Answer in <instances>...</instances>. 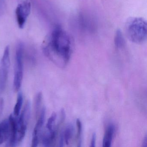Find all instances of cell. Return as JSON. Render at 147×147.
Instances as JSON below:
<instances>
[{"label": "cell", "mask_w": 147, "mask_h": 147, "mask_svg": "<svg viewBox=\"0 0 147 147\" xmlns=\"http://www.w3.org/2000/svg\"><path fill=\"white\" fill-rule=\"evenodd\" d=\"M44 51L55 65L64 68L68 63L72 53L70 37L61 27L57 26L52 31L50 40Z\"/></svg>", "instance_id": "6da1fadb"}, {"label": "cell", "mask_w": 147, "mask_h": 147, "mask_svg": "<svg viewBox=\"0 0 147 147\" xmlns=\"http://www.w3.org/2000/svg\"><path fill=\"white\" fill-rule=\"evenodd\" d=\"M125 32L128 39L136 44L143 43L147 38V23L141 18H131L126 21Z\"/></svg>", "instance_id": "7a4b0ae2"}, {"label": "cell", "mask_w": 147, "mask_h": 147, "mask_svg": "<svg viewBox=\"0 0 147 147\" xmlns=\"http://www.w3.org/2000/svg\"><path fill=\"white\" fill-rule=\"evenodd\" d=\"M24 44L23 43H19L16 49L15 69L13 79V88L16 92L19 90L23 80L24 76Z\"/></svg>", "instance_id": "3957f363"}, {"label": "cell", "mask_w": 147, "mask_h": 147, "mask_svg": "<svg viewBox=\"0 0 147 147\" xmlns=\"http://www.w3.org/2000/svg\"><path fill=\"white\" fill-rule=\"evenodd\" d=\"M30 113V103L28 101L17 120V134L16 144L20 143L24 139L27 129V124Z\"/></svg>", "instance_id": "277c9868"}, {"label": "cell", "mask_w": 147, "mask_h": 147, "mask_svg": "<svg viewBox=\"0 0 147 147\" xmlns=\"http://www.w3.org/2000/svg\"><path fill=\"white\" fill-rule=\"evenodd\" d=\"M10 49L7 46L5 49L0 66V91H3L6 86L10 69Z\"/></svg>", "instance_id": "5b68a950"}, {"label": "cell", "mask_w": 147, "mask_h": 147, "mask_svg": "<svg viewBox=\"0 0 147 147\" xmlns=\"http://www.w3.org/2000/svg\"><path fill=\"white\" fill-rule=\"evenodd\" d=\"M31 5L30 2L25 1L20 4L16 10V18L19 27L23 29L25 25L27 18L30 13Z\"/></svg>", "instance_id": "8992f818"}, {"label": "cell", "mask_w": 147, "mask_h": 147, "mask_svg": "<svg viewBox=\"0 0 147 147\" xmlns=\"http://www.w3.org/2000/svg\"><path fill=\"white\" fill-rule=\"evenodd\" d=\"M45 116V108L43 107L38 117L37 121L33 130L31 145L32 147H37L39 144L40 139H41L42 128L44 123Z\"/></svg>", "instance_id": "52a82bcc"}, {"label": "cell", "mask_w": 147, "mask_h": 147, "mask_svg": "<svg viewBox=\"0 0 147 147\" xmlns=\"http://www.w3.org/2000/svg\"><path fill=\"white\" fill-rule=\"evenodd\" d=\"M10 125V135L9 138V146H14L16 145L17 134V120L18 117L13 114H11L9 117Z\"/></svg>", "instance_id": "ba28073f"}, {"label": "cell", "mask_w": 147, "mask_h": 147, "mask_svg": "<svg viewBox=\"0 0 147 147\" xmlns=\"http://www.w3.org/2000/svg\"><path fill=\"white\" fill-rule=\"evenodd\" d=\"M10 125L9 119H5L0 123V145L9 139Z\"/></svg>", "instance_id": "9c48e42d"}, {"label": "cell", "mask_w": 147, "mask_h": 147, "mask_svg": "<svg viewBox=\"0 0 147 147\" xmlns=\"http://www.w3.org/2000/svg\"><path fill=\"white\" fill-rule=\"evenodd\" d=\"M115 131V126L113 124H110L107 127L103 138V146L110 147L111 145Z\"/></svg>", "instance_id": "30bf717a"}, {"label": "cell", "mask_w": 147, "mask_h": 147, "mask_svg": "<svg viewBox=\"0 0 147 147\" xmlns=\"http://www.w3.org/2000/svg\"><path fill=\"white\" fill-rule=\"evenodd\" d=\"M24 97L22 92L19 93L17 98L16 105L13 110V115L16 117H18L21 111V108L23 104Z\"/></svg>", "instance_id": "8fae6325"}, {"label": "cell", "mask_w": 147, "mask_h": 147, "mask_svg": "<svg viewBox=\"0 0 147 147\" xmlns=\"http://www.w3.org/2000/svg\"><path fill=\"white\" fill-rule=\"evenodd\" d=\"M115 46L117 49H121L124 45L125 40L122 32L120 30L117 31L114 38Z\"/></svg>", "instance_id": "7c38bea8"}, {"label": "cell", "mask_w": 147, "mask_h": 147, "mask_svg": "<svg viewBox=\"0 0 147 147\" xmlns=\"http://www.w3.org/2000/svg\"><path fill=\"white\" fill-rule=\"evenodd\" d=\"M74 131V125L72 124H69L67 125L65 130L63 131L64 141L67 145L69 144L70 139L73 136Z\"/></svg>", "instance_id": "4fadbf2b"}, {"label": "cell", "mask_w": 147, "mask_h": 147, "mask_svg": "<svg viewBox=\"0 0 147 147\" xmlns=\"http://www.w3.org/2000/svg\"><path fill=\"white\" fill-rule=\"evenodd\" d=\"M42 98V93H38L36 96V100H35V109L36 118L38 117L41 111L40 109L41 107Z\"/></svg>", "instance_id": "5bb4252c"}, {"label": "cell", "mask_w": 147, "mask_h": 147, "mask_svg": "<svg viewBox=\"0 0 147 147\" xmlns=\"http://www.w3.org/2000/svg\"><path fill=\"white\" fill-rule=\"evenodd\" d=\"M57 118L56 113H53L51 114V116L48 119L47 124L46 125V130L48 131H51L54 129H53L54 124L55 123V121Z\"/></svg>", "instance_id": "9a60e30c"}, {"label": "cell", "mask_w": 147, "mask_h": 147, "mask_svg": "<svg viewBox=\"0 0 147 147\" xmlns=\"http://www.w3.org/2000/svg\"><path fill=\"white\" fill-rule=\"evenodd\" d=\"M76 126H77V132L76 135V138L77 141L79 142L78 143L81 144V136L82 131V125L81 122L79 119L76 120Z\"/></svg>", "instance_id": "2e32d148"}, {"label": "cell", "mask_w": 147, "mask_h": 147, "mask_svg": "<svg viewBox=\"0 0 147 147\" xmlns=\"http://www.w3.org/2000/svg\"><path fill=\"white\" fill-rule=\"evenodd\" d=\"M96 134L95 132L93 134L92 136V140L91 142V147H94L95 146V142H96Z\"/></svg>", "instance_id": "e0dca14e"}, {"label": "cell", "mask_w": 147, "mask_h": 147, "mask_svg": "<svg viewBox=\"0 0 147 147\" xmlns=\"http://www.w3.org/2000/svg\"><path fill=\"white\" fill-rule=\"evenodd\" d=\"M64 135H63V131L61 134L60 136V142H59V144L60 147H63V144H64Z\"/></svg>", "instance_id": "ac0fdd59"}, {"label": "cell", "mask_w": 147, "mask_h": 147, "mask_svg": "<svg viewBox=\"0 0 147 147\" xmlns=\"http://www.w3.org/2000/svg\"><path fill=\"white\" fill-rule=\"evenodd\" d=\"M147 136H145L143 142V147H146L147 146Z\"/></svg>", "instance_id": "d6986e66"}]
</instances>
